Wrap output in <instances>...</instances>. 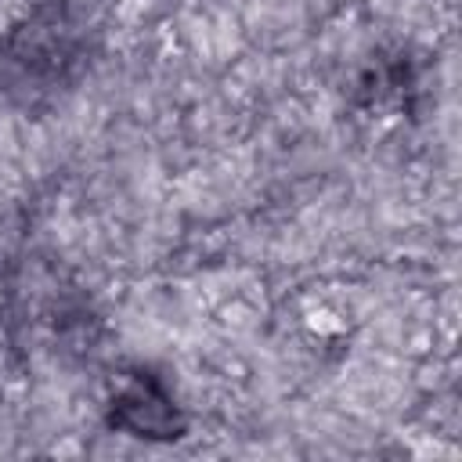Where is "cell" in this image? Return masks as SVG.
Masks as SVG:
<instances>
[{"label": "cell", "instance_id": "obj_2", "mask_svg": "<svg viewBox=\"0 0 462 462\" xmlns=\"http://www.w3.org/2000/svg\"><path fill=\"white\" fill-rule=\"evenodd\" d=\"M112 426H123L134 437H177L184 422L173 408V397L152 375H137L112 401Z\"/></svg>", "mask_w": 462, "mask_h": 462}, {"label": "cell", "instance_id": "obj_1", "mask_svg": "<svg viewBox=\"0 0 462 462\" xmlns=\"http://www.w3.org/2000/svg\"><path fill=\"white\" fill-rule=\"evenodd\" d=\"M87 65V22L65 0L40 4L0 36V90L40 101L76 83Z\"/></svg>", "mask_w": 462, "mask_h": 462}]
</instances>
